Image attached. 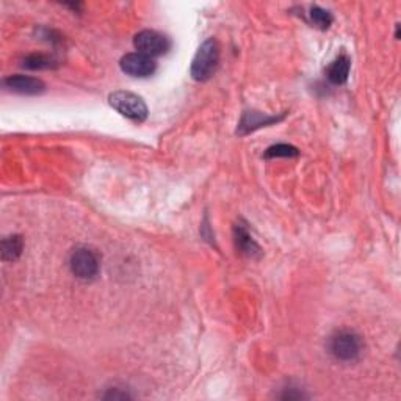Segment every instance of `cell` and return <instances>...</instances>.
Instances as JSON below:
<instances>
[{
  "mask_svg": "<svg viewBox=\"0 0 401 401\" xmlns=\"http://www.w3.org/2000/svg\"><path fill=\"white\" fill-rule=\"evenodd\" d=\"M220 65V44L217 40H207L197 49L191 63V77L197 82H206L217 72Z\"/></svg>",
  "mask_w": 401,
  "mask_h": 401,
  "instance_id": "1",
  "label": "cell"
},
{
  "mask_svg": "<svg viewBox=\"0 0 401 401\" xmlns=\"http://www.w3.org/2000/svg\"><path fill=\"white\" fill-rule=\"evenodd\" d=\"M363 343L361 336L354 331L342 329L337 331L329 341V351L337 361L353 362L362 354Z\"/></svg>",
  "mask_w": 401,
  "mask_h": 401,
  "instance_id": "2",
  "label": "cell"
},
{
  "mask_svg": "<svg viewBox=\"0 0 401 401\" xmlns=\"http://www.w3.org/2000/svg\"><path fill=\"white\" fill-rule=\"evenodd\" d=\"M110 106L116 112L133 122H143L147 118V106L143 97L131 91H115L108 97Z\"/></svg>",
  "mask_w": 401,
  "mask_h": 401,
  "instance_id": "3",
  "label": "cell"
},
{
  "mask_svg": "<svg viewBox=\"0 0 401 401\" xmlns=\"http://www.w3.org/2000/svg\"><path fill=\"white\" fill-rule=\"evenodd\" d=\"M69 268L72 275L82 281L95 279L101 268V261L95 249L88 248V246H79L74 249L69 259Z\"/></svg>",
  "mask_w": 401,
  "mask_h": 401,
  "instance_id": "4",
  "label": "cell"
},
{
  "mask_svg": "<svg viewBox=\"0 0 401 401\" xmlns=\"http://www.w3.org/2000/svg\"><path fill=\"white\" fill-rule=\"evenodd\" d=\"M133 46L137 52L154 58L168 52L171 44L165 35L156 32V30H143V32L135 35Z\"/></svg>",
  "mask_w": 401,
  "mask_h": 401,
  "instance_id": "5",
  "label": "cell"
},
{
  "mask_svg": "<svg viewBox=\"0 0 401 401\" xmlns=\"http://www.w3.org/2000/svg\"><path fill=\"white\" fill-rule=\"evenodd\" d=\"M121 69L132 77H149L157 69V63L154 61V58L147 57L140 52L127 54L121 58Z\"/></svg>",
  "mask_w": 401,
  "mask_h": 401,
  "instance_id": "6",
  "label": "cell"
},
{
  "mask_svg": "<svg viewBox=\"0 0 401 401\" xmlns=\"http://www.w3.org/2000/svg\"><path fill=\"white\" fill-rule=\"evenodd\" d=\"M3 85L11 91L19 92V95H27V96L41 95V92L46 90V85L42 80L36 77H30V76H21V74L5 79Z\"/></svg>",
  "mask_w": 401,
  "mask_h": 401,
  "instance_id": "7",
  "label": "cell"
},
{
  "mask_svg": "<svg viewBox=\"0 0 401 401\" xmlns=\"http://www.w3.org/2000/svg\"><path fill=\"white\" fill-rule=\"evenodd\" d=\"M282 118L284 116L276 118V116H268V115H263V113H259V112H245L242 116V121L238 122L237 133L238 135H248V133L254 132L261 127H267V126L275 124V122L281 121Z\"/></svg>",
  "mask_w": 401,
  "mask_h": 401,
  "instance_id": "8",
  "label": "cell"
},
{
  "mask_svg": "<svg viewBox=\"0 0 401 401\" xmlns=\"http://www.w3.org/2000/svg\"><path fill=\"white\" fill-rule=\"evenodd\" d=\"M234 238H236L237 249L242 252L243 256L251 259H257L261 256V248H259L256 240L252 238L249 231L246 229V226L237 224L234 227Z\"/></svg>",
  "mask_w": 401,
  "mask_h": 401,
  "instance_id": "9",
  "label": "cell"
},
{
  "mask_svg": "<svg viewBox=\"0 0 401 401\" xmlns=\"http://www.w3.org/2000/svg\"><path fill=\"white\" fill-rule=\"evenodd\" d=\"M350 69H351V60L348 58V55L342 54L329 65L328 71H326V76H328L331 83L343 85L348 80Z\"/></svg>",
  "mask_w": 401,
  "mask_h": 401,
  "instance_id": "10",
  "label": "cell"
},
{
  "mask_svg": "<svg viewBox=\"0 0 401 401\" xmlns=\"http://www.w3.org/2000/svg\"><path fill=\"white\" fill-rule=\"evenodd\" d=\"M24 251V240L21 236H10L2 240V259L5 262H15Z\"/></svg>",
  "mask_w": 401,
  "mask_h": 401,
  "instance_id": "11",
  "label": "cell"
},
{
  "mask_svg": "<svg viewBox=\"0 0 401 401\" xmlns=\"http://www.w3.org/2000/svg\"><path fill=\"white\" fill-rule=\"evenodd\" d=\"M24 66L28 67V69H49V67L57 66V61L51 55L33 54L24 60Z\"/></svg>",
  "mask_w": 401,
  "mask_h": 401,
  "instance_id": "12",
  "label": "cell"
},
{
  "mask_svg": "<svg viewBox=\"0 0 401 401\" xmlns=\"http://www.w3.org/2000/svg\"><path fill=\"white\" fill-rule=\"evenodd\" d=\"M309 17H311V22L313 24V26L322 28V30L329 28L332 21H334V17H332V15L329 13L328 10H325L322 7H317V5L309 10Z\"/></svg>",
  "mask_w": 401,
  "mask_h": 401,
  "instance_id": "13",
  "label": "cell"
},
{
  "mask_svg": "<svg viewBox=\"0 0 401 401\" xmlns=\"http://www.w3.org/2000/svg\"><path fill=\"white\" fill-rule=\"evenodd\" d=\"M300 154V151L296 149L292 145H275L271 146L265 152V158H276V157H296Z\"/></svg>",
  "mask_w": 401,
  "mask_h": 401,
  "instance_id": "14",
  "label": "cell"
},
{
  "mask_svg": "<svg viewBox=\"0 0 401 401\" xmlns=\"http://www.w3.org/2000/svg\"><path fill=\"white\" fill-rule=\"evenodd\" d=\"M106 400H124V398H131V395L127 392H120V388H110V391L104 395Z\"/></svg>",
  "mask_w": 401,
  "mask_h": 401,
  "instance_id": "15",
  "label": "cell"
},
{
  "mask_svg": "<svg viewBox=\"0 0 401 401\" xmlns=\"http://www.w3.org/2000/svg\"><path fill=\"white\" fill-rule=\"evenodd\" d=\"M282 398L284 400H300V398H304V393L296 391L295 387H290V391L288 388H286V392L282 393Z\"/></svg>",
  "mask_w": 401,
  "mask_h": 401,
  "instance_id": "16",
  "label": "cell"
}]
</instances>
